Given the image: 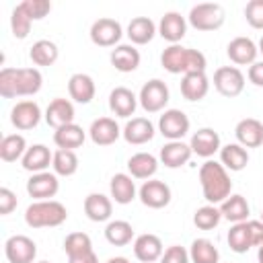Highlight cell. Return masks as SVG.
<instances>
[{
  "instance_id": "obj_1",
  "label": "cell",
  "mask_w": 263,
  "mask_h": 263,
  "mask_svg": "<svg viewBox=\"0 0 263 263\" xmlns=\"http://www.w3.org/2000/svg\"><path fill=\"white\" fill-rule=\"evenodd\" d=\"M43 76L37 68H2L0 70V95L4 99L33 97L41 90Z\"/></svg>"
},
{
  "instance_id": "obj_2",
  "label": "cell",
  "mask_w": 263,
  "mask_h": 263,
  "mask_svg": "<svg viewBox=\"0 0 263 263\" xmlns=\"http://www.w3.org/2000/svg\"><path fill=\"white\" fill-rule=\"evenodd\" d=\"M199 185H201V193H203L205 201L212 203V205L222 203L232 191L230 175L222 166V162H218V160H205L201 164V168H199Z\"/></svg>"
},
{
  "instance_id": "obj_3",
  "label": "cell",
  "mask_w": 263,
  "mask_h": 263,
  "mask_svg": "<svg viewBox=\"0 0 263 263\" xmlns=\"http://www.w3.org/2000/svg\"><path fill=\"white\" fill-rule=\"evenodd\" d=\"M160 64L171 74H193V72H205L208 60L199 49L183 47L179 43L168 45L160 53Z\"/></svg>"
},
{
  "instance_id": "obj_4",
  "label": "cell",
  "mask_w": 263,
  "mask_h": 263,
  "mask_svg": "<svg viewBox=\"0 0 263 263\" xmlns=\"http://www.w3.org/2000/svg\"><path fill=\"white\" fill-rule=\"evenodd\" d=\"M68 220V210L55 199L33 201L25 212V222L31 228H53Z\"/></svg>"
},
{
  "instance_id": "obj_5",
  "label": "cell",
  "mask_w": 263,
  "mask_h": 263,
  "mask_svg": "<svg viewBox=\"0 0 263 263\" xmlns=\"http://www.w3.org/2000/svg\"><path fill=\"white\" fill-rule=\"evenodd\" d=\"M187 21L197 31H216L224 25L226 12L220 4H195L189 10Z\"/></svg>"
},
{
  "instance_id": "obj_6",
  "label": "cell",
  "mask_w": 263,
  "mask_h": 263,
  "mask_svg": "<svg viewBox=\"0 0 263 263\" xmlns=\"http://www.w3.org/2000/svg\"><path fill=\"white\" fill-rule=\"evenodd\" d=\"M171 95H168V86L160 80V78H152L148 80L138 95V103L142 105V109L146 113H158L166 107Z\"/></svg>"
},
{
  "instance_id": "obj_7",
  "label": "cell",
  "mask_w": 263,
  "mask_h": 263,
  "mask_svg": "<svg viewBox=\"0 0 263 263\" xmlns=\"http://www.w3.org/2000/svg\"><path fill=\"white\" fill-rule=\"evenodd\" d=\"M214 86L222 97H238L245 90V74L236 66H222L214 72Z\"/></svg>"
},
{
  "instance_id": "obj_8",
  "label": "cell",
  "mask_w": 263,
  "mask_h": 263,
  "mask_svg": "<svg viewBox=\"0 0 263 263\" xmlns=\"http://www.w3.org/2000/svg\"><path fill=\"white\" fill-rule=\"evenodd\" d=\"M189 117L181 109H166L158 119V132L168 142L183 140V136H187L189 132Z\"/></svg>"
},
{
  "instance_id": "obj_9",
  "label": "cell",
  "mask_w": 263,
  "mask_h": 263,
  "mask_svg": "<svg viewBox=\"0 0 263 263\" xmlns=\"http://www.w3.org/2000/svg\"><path fill=\"white\" fill-rule=\"evenodd\" d=\"M138 197L140 201L146 205V208H152V210H160V208H166L171 203V187L164 183V181H158V179H148L144 181V185L140 187L138 191Z\"/></svg>"
},
{
  "instance_id": "obj_10",
  "label": "cell",
  "mask_w": 263,
  "mask_h": 263,
  "mask_svg": "<svg viewBox=\"0 0 263 263\" xmlns=\"http://www.w3.org/2000/svg\"><path fill=\"white\" fill-rule=\"evenodd\" d=\"M4 255L8 263H33L37 257V245L25 234H14L4 242Z\"/></svg>"
},
{
  "instance_id": "obj_11",
  "label": "cell",
  "mask_w": 263,
  "mask_h": 263,
  "mask_svg": "<svg viewBox=\"0 0 263 263\" xmlns=\"http://www.w3.org/2000/svg\"><path fill=\"white\" fill-rule=\"evenodd\" d=\"M121 35H123V29H121V25L115 18L103 16V18L95 21L92 27H90V41L95 45H99V47H113V45H117Z\"/></svg>"
},
{
  "instance_id": "obj_12",
  "label": "cell",
  "mask_w": 263,
  "mask_h": 263,
  "mask_svg": "<svg viewBox=\"0 0 263 263\" xmlns=\"http://www.w3.org/2000/svg\"><path fill=\"white\" fill-rule=\"evenodd\" d=\"M58 191H60V181H58V175L55 173H49V171L35 173L27 181V193L31 197H35L37 201L51 199Z\"/></svg>"
},
{
  "instance_id": "obj_13",
  "label": "cell",
  "mask_w": 263,
  "mask_h": 263,
  "mask_svg": "<svg viewBox=\"0 0 263 263\" xmlns=\"http://www.w3.org/2000/svg\"><path fill=\"white\" fill-rule=\"evenodd\" d=\"M39 121H41V109L35 101H18L10 111V123L21 132L37 127Z\"/></svg>"
},
{
  "instance_id": "obj_14",
  "label": "cell",
  "mask_w": 263,
  "mask_h": 263,
  "mask_svg": "<svg viewBox=\"0 0 263 263\" xmlns=\"http://www.w3.org/2000/svg\"><path fill=\"white\" fill-rule=\"evenodd\" d=\"M189 146H191V152H193V154H197V156L210 160V158H212L216 152H220V148H222V144H220V134H218L216 129H212V127H201V129H197V132L191 136Z\"/></svg>"
},
{
  "instance_id": "obj_15",
  "label": "cell",
  "mask_w": 263,
  "mask_h": 263,
  "mask_svg": "<svg viewBox=\"0 0 263 263\" xmlns=\"http://www.w3.org/2000/svg\"><path fill=\"white\" fill-rule=\"evenodd\" d=\"M234 136L242 148H259L263 144V123L255 117H245L236 123Z\"/></svg>"
},
{
  "instance_id": "obj_16",
  "label": "cell",
  "mask_w": 263,
  "mask_h": 263,
  "mask_svg": "<svg viewBox=\"0 0 263 263\" xmlns=\"http://www.w3.org/2000/svg\"><path fill=\"white\" fill-rule=\"evenodd\" d=\"M164 253V247H162V240L156 236V234H140L136 236L134 240V255L138 261L142 263H154V261H160Z\"/></svg>"
},
{
  "instance_id": "obj_17",
  "label": "cell",
  "mask_w": 263,
  "mask_h": 263,
  "mask_svg": "<svg viewBox=\"0 0 263 263\" xmlns=\"http://www.w3.org/2000/svg\"><path fill=\"white\" fill-rule=\"evenodd\" d=\"M226 53H228V58H230L232 64H236V66H251V64H255V60H257L259 47H257L255 41L249 39V37H234V39L228 43Z\"/></svg>"
},
{
  "instance_id": "obj_18",
  "label": "cell",
  "mask_w": 263,
  "mask_h": 263,
  "mask_svg": "<svg viewBox=\"0 0 263 263\" xmlns=\"http://www.w3.org/2000/svg\"><path fill=\"white\" fill-rule=\"evenodd\" d=\"M121 136L132 146H142L154 138V125L148 117H132L125 127L121 129Z\"/></svg>"
},
{
  "instance_id": "obj_19",
  "label": "cell",
  "mask_w": 263,
  "mask_h": 263,
  "mask_svg": "<svg viewBox=\"0 0 263 263\" xmlns=\"http://www.w3.org/2000/svg\"><path fill=\"white\" fill-rule=\"evenodd\" d=\"M185 33H187V21H185V16H181L175 10L162 14V18L158 23V35L164 41H168L171 45H175V43H179L185 37Z\"/></svg>"
},
{
  "instance_id": "obj_20",
  "label": "cell",
  "mask_w": 263,
  "mask_h": 263,
  "mask_svg": "<svg viewBox=\"0 0 263 263\" xmlns=\"http://www.w3.org/2000/svg\"><path fill=\"white\" fill-rule=\"evenodd\" d=\"M88 136L90 140L97 144V146H111L119 140L121 136V129L117 125L115 119L111 117H99L90 123V129H88Z\"/></svg>"
},
{
  "instance_id": "obj_21",
  "label": "cell",
  "mask_w": 263,
  "mask_h": 263,
  "mask_svg": "<svg viewBox=\"0 0 263 263\" xmlns=\"http://www.w3.org/2000/svg\"><path fill=\"white\" fill-rule=\"evenodd\" d=\"M74 117H76L74 105L68 99H62V97L53 99L45 109V121L53 129H60V127H64L68 123H74Z\"/></svg>"
},
{
  "instance_id": "obj_22",
  "label": "cell",
  "mask_w": 263,
  "mask_h": 263,
  "mask_svg": "<svg viewBox=\"0 0 263 263\" xmlns=\"http://www.w3.org/2000/svg\"><path fill=\"white\" fill-rule=\"evenodd\" d=\"M138 107V97L125 88V86H115L109 92V109L117 117H132Z\"/></svg>"
},
{
  "instance_id": "obj_23",
  "label": "cell",
  "mask_w": 263,
  "mask_h": 263,
  "mask_svg": "<svg viewBox=\"0 0 263 263\" xmlns=\"http://www.w3.org/2000/svg\"><path fill=\"white\" fill-rule=\"evenodd\" d=\"M191 156H193L191 146L185 144L183 140H175V142H166L160 148V156L158 158L166 168H179V166L187 164Z\"/></svg>"
},
{
  "instance_id": "obj_24",
  "label": "cell",
  "mask_w": 263,
  "mask_h": 263,
  "mask_svg": "<svg viewBox=\"0 0 263 263\" xmlns=\"http://www.w3.org/2000/svg\"><path fill=\"white\" fill-rule=\"evenodd\" d=\"M68 92H70V99L72 101H76L80 105H86V103H90L95 99L97 86H95V80L88 74L76 72L68 80Z\"/></svg>"
},
{
  "instance_id": "obj_25",
  "label": "cell",
  "mask_w": 263,
  "mask_h": 263,
  "mask_svg": "<svg viewBox=\"0 0 263 263\" xmlns=\"http://www.w3.org/2000/svg\"><path fill=\"white\" fill-rule=\"evenodd\" d=\"M109 191H111V199L119 205H127L134 201L136 197V183H134V177L127 175V173H117L111 177V183H109Z\"/></svg>"
},
{
  "instance_id": "obj_26",
  "label": "cell",
  "mask_w": 263,
  "mask_h": 263,
  "mask_svg": "<svg viewBox=\"0 0 263 263\" xmlns=\"http://www.w3.org/2000/svg\"><path fill=\"white\" fill-rule=\"evenodd\" d=\"M84 214L92 222H107L113 214V201L103 193H88L84 197Z\"/></svg>"
},
{
  "instance_id": "obj_27",
  "label": "cell",
  "mask_w": 263,
  "mask_h": 263,
  "mask_svg": "<svg viewBox=\"0 0 263 263\" xmlns=\"http://www.w3.org/2000/svg\"><path fill=\"white\" fill-rule=\"evenodd\" d=\"M208 90H210V80L205 72H193L181 78V95L187 101H201L205 99Z\"/></svg>"
},
{
  "instance_id": "obj_28",
  "label": "cell",
  "mask_w": 263,
  "mask_h": 263,
  "mask_svg": "<svg viewBox=\"0 0 263 263\" xmlns=\"http://www.w3.org/2000/svg\"><path fill=\"white\" fill-rule=\"evenodd\" d=\"M23 162V168L29 171V173H43L51 162H53V154L49 152L47 146L43 144H33L31 148H27L25 156L21 158Z\"/></svg>"
},
{
  "instance_id": "obj_29",
  "label": "cell",
  "mask_w": 263,
  "mask_h": 263,
  "mask_svg": "<svg viewBox=\"0 0 263 263\" xmlns=\"http://www.w3.org/2000/svg\"><path fill=\"white\" fill-rule=\"evenodd\" d=\"M156 33H158V27L148 16H136L127 25V37H129V41L134 45H146V43H150Z\"/></svg>"
},
{
  "instance_id": "obj_30",
  "label": "cell",
  "mask_w": 263,
  "mask_h": 263,
  "mask_svg": "<svg viewBox=\"0 0 263 263\" xmlns=\"http://www.w3.org/2000/svg\"><path fill=\"white\" fill-rule=\"evenodd\" d=\"M127 171L134 179H152L158 171V160L150 152H136L127 160Z\"/></svg>"
},
{
  "instance_id": "obj_31",
  "label": "cell",
  "mask_w": 263,
  "mask_h": 263,
  "mask_svg": "<svg viewBox=\"0 0 263 263\" xmlns=\"http://www.w3.org/2000/svg\"><path fill=\"white\" fill-rule=\"evenodd\" d=\"M220 214L222 218H226L228 222L232 224H238V222H247L249 214H251V208H249V201L234 193V195H228L222 203H220Z\"/></svg>"
},
{
  "instance_id": "obj_32",
  "label": "cell",
  "mask_w": 263,
  "mask_h": 263,
  "mask_svg": "<svg viewBox=\"0 0 263 263\" xmlns=\"http://www.w3.org/2000/svg\"><path fill=\"white\" fill-rule=\"evenodd\" d=\"M109 60H111V66L115 70H119V72H134L140 66L142 58H140V51L134 45H117L111 51Z\"/></svg>"
},
{
  "instance_id": "obj_33",
  "label": "cell",
  "mask_w": 263,
  "mask_h": 263,
  "mask_svg": "<svg viewBox=\"0 0 263 263\" xmlns=\"http://www.w3.org/2000/svg\"><path fill=\"white\" fill-rule=\"evenodd\" d=\"M84 140H86V134L76 123H68V125H64V127L53 132V142L62 150H76V148H80L84 144Z\"/></svg>"
},
{
  "instance_id": "obj_34",
  "label": "cell",
  "mask_w": 263,
  "mask_h": 263,
  "mask_svg": "<svg viewBox=\"0 0 263 263\" xmlns=\"http://www.w3.org/2000/svg\"><path fill=\"white\" fill-rule=\"evenodd\" d=\"M220 162L226 171L238 173L249 164V152L240 144H226L220 148Z\"/></svg>"
},
{
  "instance_id": "obj_35",
  "label": "cell",
  "mask_w": 263,
  "mask_h": 263,
  "mask_svg": "<svg viewBox=\"0 0 263 263\" xmlns=\"http://www.w3.org/2000/svg\"><path fill=\"white\" fill-rule=\"evenodd\" d=\"M58 55H60V49L49 39H39L29 49V58H31V62L35 66H53Z\"/></svg>"
},
{
  "instance_id": "obj_36",
  "label": "cell",
  "mask_w": 263,
  "mask_h": 263,
  "mask_svg": "<svg viewBox=\"0 0 263 263\" xmlns=\"http://www.w3.org/2000/svg\"><path fill=\"white\" fill-rule=\"evenodd\" d=\"M189 259L191 263H218L220 253L210 238H195L189 249Z\"/></svg>"
},
{
  "instance_id": "obj_37",
  "label": "cell",
  "mask_w": 263,
  "mask_h": 263,
  "mask_svg": "<svg viewBox=\"0 0 263 263\" xmlns=\"http://www.w3.org/2000/svg\"><path fill=\"white\" fill-rule=\"evenodd\" d=\"M105 238L113 247H125L134 238V228L125 220H111L105 228Z\"/></svg>"
},
{
  "instance_id": "obj_38",
  "label": "cell",
  "mask_w": 263,
  "mask_h": 263,
  "mask_svg": "<svg viewBox=\"0 0 263 263\" xmlns=\"http://www.w3.org/2000/svg\"><path fill=\"white\" fill-rule=\"evenodd\" d=\"M27 152V140L21 134H10L4 136L0 142V158L4 162H14L18 158H23Z\"/></svg>"
},
{
  "instance_id": "obj_39",
  "label": "cell",
  "mask_w": 263,
  "mask_h": 263,
  "mask_svg": "<svg viewBox=\"0 0 263 263\" xmlns=\"http://www.w3.org/2000/svg\"><path fill=\"white\" fill-rule=\"evenodd\" d=\"M226 240H228V247H230L234 253H238V255L247 253V251L253 247V238H251V230H249V224H247V222H238V224H232V228L228 230V236H226Z\"/></svg>"
},
{
  "instance_id": "obj_40",
  "label": "cell",
  "mask_w": 263,
  "mask_h": 263,
  "mask_svg": "<svg viewBox=\"0 0 263 263\" xmlns=\"http://www.w3.org/2000/svg\"><path fill=\"white\" fill-rule=\"evenodd\" d=\"M53 173L58 177H72L78 171V156L74 150H55L53 152Z\"/></svg>"
},
{
  "instance_id": "obj_41",
  "label": "cell",
  "mask_w": 263,
  "mask_h": 263,
  "mask_svg": "<svg viewBox=\"0 0 263 263\" xmlns=\"http://www.w3.org/2000/svg\"><path fill=\"white\" fill-rule=\"evenodd\" d=\"M222 220V214H220V208L208 203L203 208H199L195 214H193V224L199 228V230H214Z\"/></svg>"
},
{
  "instance_id": "obj_42",
  "label": "cell",
  "mask_w": 263,
  "mask_h": 263,
  "mask_svg": "<svg viewBox=\"0 0 263 263\" xmlns=\"http://www.w3.org/2000/svg\"><path fill=\"white\" fill-rule=\"evenodd\" d=\"M64 251H66L68 257H76V255L88 253V251H92V240H90V236L86 232H72L64 240Z\"/></svg>"
},
{
  "instance_id": "obj_43",
  "label": "cell",
  "mask_w": 263,
  "mask_h": 263,
  "mask_svg": "<svg viewBox=\"0 0 263 263\" xmlns=\"http://www.w3.org/2000/svg\"><path fill=\"white\" fill-rule=\"evenodd\" d=\"M18 8L31 18V21H41L49 14L51 10V2L49 0H23L18 4Z\"/></svg>"
},
{
  "instance_id": "obj_44",
  "label": "cell",
  "mask_w": 263,
  "mask_h": 263,
  "mask_svg": "<svg viewBox=\"0 0 263 263\" xmlns=\"http://www.w3.org/2000/svg\"><path fill=\"white\" fill-rule=\"evenodd\" d=\"M31 18L18 8V4L12 8V12H10V29H12V35L16 37V39H25L27 35H29V31H31Z\"/></svg>"
},
{
  "instance_id": "obj_45",
  "label": "cell",
  "mask_w": 263,
  "mask_h": 263,
  "mask_svg": "<svg viewBox=\"0 0 263 263\" xmlns=\"http://www.w3.org/2000/svg\"><path fill=\"white\" fill-rule=\"evenodd\" d=\"M245 18L253 29L263 31V0H251L245 6Z\"/></svg>"
},
{
  "instance_id": "obj_46",
  "label": "cell",
  "mask_w": 263,
  "mask_h": 263,
  "mask_svg": "<svg viewBox=\"0 0 263 263\" xmlns=\"http://www.w3.org/2000/svg\"><path fill=\"white\" fill-rule=\"evenodd\" d=\"M160 263H191L189 259V251L181 245H171L168 249H164Z\"/></svg>"
},
{
  "instance_id": "obj_47",
  "label": "cell",
  "mask_w": 263,
  "mask_h": 263,
  "mask_svg": "<svg viewBox=\"0 0 263 263\" xmlns=\"http://www.w3.org/2000/svg\"><path fill=\"white\" fill-rule=\"evenodd\" d=\"M16 195L8 187H0V216H8L16 208Z\"/></svg>"
},
{
  "instance_id": "obj_48",
  "label": "cell",
  "mask_w": 263,
  "mask_h": 263,
  "mask_svg": "<svg viewBox=\"0 0 263 263\" xmlns=\"http://www.w3.org/2000/svg\"><path fill=\"white\" fill-rule=\"evenodd\" d=\"M249 230H251V238H253V247L263 245V222L261 220H247Z\"/></svg>"
},
{
  "instance_id": "obj_49",
  "label": "cell",
  "mask_w": 263,
  "mask_h": 263,
  "mask_svg": "<svg viewBox=\"0 0 263 263\" xmlns=\"http://www.w3.org/2000/svg\"><path fill=\"white\" fill-rule=\"evenodd\" d=\"M247 76H249V80H251L255 86H263V62H255V64H251Z\"/></svg>"
},
{
  "instance_id": "obj_50",
  "label": "cell",
  "mask_w": 263,
  "mask_h": 263,
  "mask_svg": "<svg viewBox=\"0 0 263 263\" xmlns=\"http://www.w3.org/2000/svg\"><path fill=\"white\" fill-rule=\"evenodd\" d=\"M68 263H99V257L95 251H88V253H82L76 257H68Z\"/></svg>"
},
{
  "instance_id": "obj_51",
  "label": "cell",
  "mask_w": 263,
  "mask_h": 263,
  "mask_svg": "<svg viewBox=\"0 0 263 263\" xmlns=\"http://www.w3.org/2000/svg\"><path fill=\"white\" fill-rule=\"evenodd\" d=\"M107 263H129V261H127L125 257H111Z\"/></svg>"
},
{
  "instance_id": "obj_52",
  "label": "cell",
  "mask_w": 263,
  "mask_h": 263,
  "mask_svg": "<svg viewBox=\"0 0 263 263\" xmlns=\"http://www.w3.org/2000/svg\"><path fill=\"white\" fill-rule=\"evenodd\" d=\"M257 261H259V263H263V245H259V247H257Z\"/></svg>"
},
{
  "instance_id": "obj_53",
  "label": "cell",
  "mask_w": 263,
  "mask_h": 263,
  "mask_svg": "<svg viewBox=\"0 0 263 263\" xmlns=\"http://www.w3.org/2000/svg\"><path fill=\"white\" fill-rule=\"evenodd\" d=\"M259 51H261V53H263V37H261V39H259Z\"/></svg>"
},
{
  "instance_id": "obj_54",
  "label": "cell",
  "mask_w": 263,
  "mask_h": 263,
  "mask_svg": "<svg viewBox=\"0 0 263 263\" xmlns=\"http://www.w3.org/2000/svg\"><path fill=\"white\" fill-rule=\"evenodd\" d=\"M39 263H49V261H39Z\"/></svg>"
},
{
  "instance_id": "obj_55",
  "label": "cell",
  "mask_w": 263,
  "mask_h": 263,
  "mask_svg": "<svg viewBox=\"0 0 263 263\" xmlns=\"http://www.w3.org/2000/svg\"><path fill=\"white\" fill-rule=\"evenodd\" d=\"M261 222H263V214H261Z\"/></svg>"
}]
</instances>
